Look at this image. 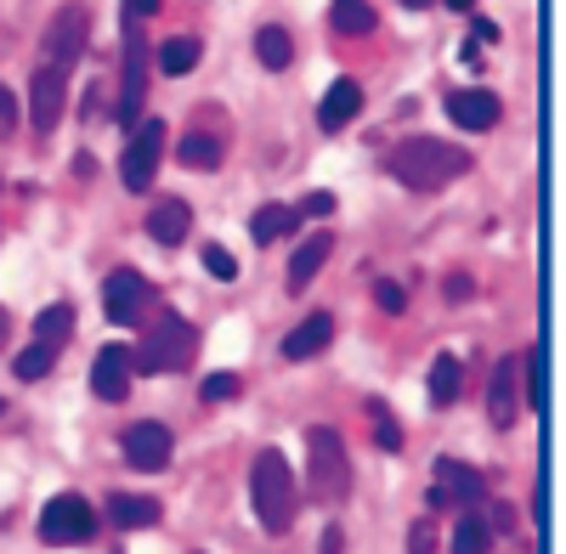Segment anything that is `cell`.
Returning <instances> with one entry per match:
<instances>
[{"label": "cell", "mask_w": 566, "mask_h": 554, "mask_svg": "<svg viewBox=\"0 0 566 554\" xmlns=\"http://www.w3.org/2000/svg\"><path fill=\"white\" fill-rule=\"evenodd\" d=\"M464 170H470V153L442 142V136H408V142H397L386 153V175L402 181L408 193H442Z\"/></svg>", "instance_id": "cell-1"}, {"label": "cell", "mask_w": 566, "mask_h": 554, "mask_svg": "<svg viewBox=\"0 0 566 554\" xmlns=\"http://www.w3.org/2000/svg\"><path fill=\"white\" fill-rule=\"evenodd\" d=\"M250 498H255V521L283 537L301 515V492H295V470L283 465V452H261L255 470H250Z\"/></svg>", "instance_id": "cell-2"}, {"label": "cell", "mask_w": 566, "mask_h": 554, "mask_svg": "<svg viewBox=\"0 0 566 554\" xmlns=\"http://www.w3.org/2000/svg\"><path fill=\"white\" fill-rule=\"evenodd\" d=\"M193 351H199L193 322L176 311H159L148 322V334H142V345L130 351V374H176V367L193 362Z\"/></svg>", "instance_id": "cell-3"}, {"label": "cell", "mask_w": 566, "mask_h": 554, "mask_svg": "<svg viewBox=\"0 0 566 554\" xmlns=\"http://www.w3.org/2000/svg\"><path fill=\"white\" fill-rule=\"evenodd\" d=\"M306 487L317 503H346L352 498V452L340 441V430L312 425L306 430Z\"/></svg>", "instance_id": "cell-4"}, {"label": "cell", "mask_w": 566, "mask_h": 554, "mask_svg": "<svg viewBox=\"0 0 566 554\" xmlns=\"http://www.w3.org/2000/svg\"><path fill=\"white\" fill-rule=\"evenodd\" d=\"M538 402V385H533V356H504L493 367V391H488V419L499 430H510L522 419V407Z\"/></svg>", "instance_id": "cell-5"}, {"label": "cell", "mask_w": 566, "mask_h": 554, "mask_svg": "<svg viewBox=\"0 0 566 554\" xmlns=\"http://www.w3.org/2000/svg\"><path fill=\"white\" fill-rule=\"evenodd\" d=\"M148 103V40H142V18L125 12V57H119V125L136 130V114Z\"/></svg>", "instance_id": "cell-6"}, {"label": "cell", "mask_w": 566, "mask_h": 554, "mask_svg": "<svg viewBox=\"0 0 566 554\" xmlns=\"http://www.w3.org/2000/svg\"><path fill=\"white\" fill-rule=\"evenodd\" d=\"M91 537H97V515H91V503L80 492H63L40 510V543L74 548V543H91Z\"/></svg>", "instance_id": "cell-7"}, {"label": "cell", "mask_w": 566, "mask_h": 554, "mask_svg": "<svg viewBox=\"0 0 566 554\" xmlns=\"http://www.w3.org/2000/svg\"><path fill=\"white\" fill-rule=\"evenodd\" d=\"M45 68H63V74H74V63H80V52L91 45V18H85V7L80 0H69V7H57V18L45 23Z\"/></svg>", "instance_id": "cell-8"}, {"label": "cell", "mask_w": 566, "mask_h": 554, "mask_svg": "<svg viewBox=\"0 0 566 554\" xmlns=\"http://www.w3.org/2000/svg\"><path fill=\"white\" fill-rule=\"evenodd\" d=\"M165 125L159 119H142L136 130H130V148H125V159H119V181L130 193H148L154 188V175H159V159H165Z\"/></svg>", "instance_id": "cell-9"}, {"label": "cell", "mask_w": 566, "mask_h": 554, "mask_svg": "<svg viewBox=\"0 0 566 554\" xmlns=\"http://www.w3.org/2000/svg\"><path fill=\"white\" fill-rule=\"evenodd\" d=\"M103 306H108V317L119 322V329H136V317L154 306V284L142 271L119 266V271H108V284H103Z\"/></svg>", "instance_id": "cell-10"}, {"label": "cell", "mask_w": 566, "mask_h": 554, "mask_svg": "<svg viewBox=\"0 0 566 554\" xmlns=\"http://www.w3.org/2000/svg\"><path fill=\"white\" fill-rule=\"evenodd\" d=\"M488 498V481L470 470V465H453V458H437V487H431V510H448V503H464V510H482Z\"/></svg>", "instance_id": "cell-11"}, {"label": "cell", "mask_w": 566, "mask_h": 554, "mask_svg": "<svg viewBox=\"0 0 566 554\" xmlns=\"http://www.w3.org/2000/svg\"><path fill=\"white\" fill-rule=\"evenodd\" d=\"M69 79L74 74H63V68H34V85H29V119H34V130L45 136V130H57V119H63V103H69Z\"/></svg>", "instance_id": "cell-12"}, {"label": "cell", "mask_w": 566, "mask_h": 554, "mask_svg": "<svg viewBox=\"0 0 566 554\" xmlns=\"http://www.w3.org/2000/svg\"><path fill=\"white\" fill-rule=\"evenodd\" d=\"M125 465L130 470H165L170 465V430L165 425H130L125 430Z\"/></svg>", "instance_id": "cell-13"}, {"label": "cell", "mask_w": 566, "mask_h": 554, "mask_svg": "<svg viewBox=\"0 0 566 554\" xmlns=\"http://www.w3.org/2000/svg\"><path fill=\"white\" fill-rule=\"evenodd\" d=\"M125 391H130V351L125 345H103L97 362H91V396L125 402Z\"/></svg>", "instance_id": "cell-14"}, {"label": "cell", "mask_w": 566, "mask_h": 554, "mask_svg": "<svg viewBox=\"0 0 566 554\" xmlns=\"http://www.w3.org/2000/svg\"><path fill=\"white\" fill-rule=\"evenodd\" d=\"M357 108H363V85H357L352 74H340L335 85L323 90V103H317V125H323V130H346V125L357 119Z\"/></svg>", "instance_id": "cell-15"}, {"label": "cell", "mask_w": 566, "mask_h": 554, "mask_svg": "<svg viewBox=\"0 0 566 554\" xmlns=\"http://www.w3.org/2000/svg\"><path fill=\"white\" fill-rule=\"evenodd\" d=\"M328 255H335V233L323 226V233H312V238L290 255V295H306V289H312V277L323 271Z\"/></svg>", "instance_id": "cell-16"}, {"label": "cell", "mask_w": 566, "mask_h": 554, "mask_svg": "<svg viewBox=\"0 0 566 554\" xmlns=\"http://www.w3.org/2000/svg\"><path fill=\"white\" fill-rule=\"evenodd\" d=\"M328 340H335V317H328V311H312L306 322H295V329L283 334V356H290V362H306V356H317Z\"/></svg>", "instance_id": "cell-17"}, {"label": "cell", "mask_w": 566, "mask_h": 554, "mask_svg": "<svg viewBox=\"0 0 566 554\" xmlns=\"http://www.w3.org/2000/svg\"><path fill=\"white\" fill-rule=\"evenodd\" d=\"M448 114L464 130H488V125H499V97L493 90H448Z\"/></svg>", "instance_id": "cell-18"}, {"label": "cell", "mask_w": 566, "mask_h": 554, "mask_svg": "<svg viewBox=\"0 0 566 554\" xmlns=\"http://www.w3.org/2000/svg\"><path fill=\"white\" fill-rule=\"evenodd\" d=\"M187 233H193V210H187L181 199H159L148 210V238L154 244H181Z\"/></svg>", "instance_id": "cell-19"}, {"label": "cell", "mask_w": 566, "mask_h": 554, "mask_svg": "<svg viewBox=\"0 0 566 554\" xmlns=\"http://www.w3.org/2000/svg\"><path fill=\"white\" fill-rule=\"evenodd\" d=\"M159 515H165L159 498H136V492H114V498H108V521L125 526V532H130V526H159Z\"/></svg>", "instance_id": "cell-20"}, {"label": "cell", "mask_w": 566, "mask_h": 554, "mask_svg": "<svg viewBox=\"0 0 566 554\" xmlns=\"http://www.w3.org/2000/svg\"><path fill=\"white\" fill-rule=\"evenodd\" d=\"M181 164L187 170H216L221 159H227V136H216V130H193V136H181Z\"/></svg>", "instance_id": "cell-21"}, {"label": "cell", "mask_w": 566, "mask_h": 554, "mask_svg": "<svg viewBox=\"0 0 566 554\" xmlns=\"http://www.w3.org/2000/svg\"><path fill=\"white\" fill-rule=\"evenodd\" d=\"M295 221H301V215H295L290 204H261V210L250 215V238L266 249V244H277V238H290Z\"/></svg>", "instance_id": "cell-22"}, {"label": "cell", "mask_w": 566, "mask_h": 554, "mask_svg": "<svg viewBox=\"0 0 566 554\" xmlns=\"http://www.w3.org/2000/svg\"><path fill=\"white\" fill-rule=\"evenodd\" d=\"M459 391H464V362L448 351V356L431 362V402H437V407H453Z\"/></svg>", "instance_id": "cell-23"}, {"label": "cell", "mask_w": 566, "mask_h": 554, "mask_svg": "<svg viewBox=\"0 0 566 554\" xmlns=\"http://www.w3.org/2000/svg\"><path fill=\"white\" fill-rule=\"evenodd\" d=\"M159 68H165L170 79L193 74V68H199V40H193V34H170V40L159 45Z\"/></svg>", "instance_id": "cell-24"}, {"label": "cell", "mask_w": 566, "mask_h": 554, "mask_svg": "<svg viewBox=\"0 0 566 554\" xmlns=\"http://www.w3.org/2000/svg\"><path fill=\"white\" fill-rule=\"evenodd\" d=\"M493 548V521L482 510H470L459 526H453V554H488Z\"/></svg>", "instance_id": "cell-25"}, {"label": "cell", "mask_w": 566, "mask_h": 554, "mask_svg": "<svg viewBox=\"0 0 566 554\" xmlns=\"http://www.w3.org/2000/svg\"><path fill=\"white\" fill-rule=\"evenodd\" d=\"M328 23H335L340 34H368L374 29V0H335V7H328Z\"/></svg>", "instance_id": "cell-26"}, {"label": "cell", "mask_w": 566, "mask_h": 554, "mask_svg": "<svg viewBox=\"0 0 566 554\" xmlns=\"http://www.w3.org/2000/svg\"><path fill=\"white\" fill-rule=\"evenodd\" d=\"M363 413H368V425H374V441H380V452H397V447H402V430H397V419H391V402L368 396Z\"/></svg>", "instance_id": "cell-27"}, {"label": "cell", "mask_w": 566, "mask_h": 554, "mask_svg": "<svg viewBox=\"0 0 566 554\" xmlns=\"http://www.w3.org/2000/svg\"><path fill=\"white\" fill-rule=\"evenodd\" d=\"M255 57L266 68H290L295 63V45H290V34H283V29H261L255 34Z\"/></svg>", "instance_id": "cell-28"}, {"label": "cell", "mask_w": 566, "mask_h": 554, "mask_svg": "<svg viewBox=\"0 0 566 554\" xmlns=\"http://www.w3.org/2000/svg\"><path fill=\"white\" fill-rule=\"evenodd\" d=\"M69 334H74V311H69V306L40 311V322H34V340H40V345H63Z\"/></svg>", "instance_id": "cell-29"}, {"label": "cell", "mask_w": 566, "mask_h": 554, "mask_svg": "<svg viewBox=\"0 0 566 554\" xmlns=\"http://www.w3.org/2000/svg\"><path fill=\"white\" fill-rule=\"evenodd\" d=\"M12 367H18V380H29V385H34V380H45V374L57 367V345H29Z\"/></svg>", "instance_id": "cell-30"}, {"label": "cell", "mask_w": 566, "mask_h": 554, "mask_svg": "<svg viewBox=\"0 0 566 554\" xmlns=\"http://www.w3.org/2000/svg\"><path fill=\"white\" fill-rule=\"evenodd\" d=\"M205 271L221 277V284H232V277H239V260H232V249H221V244H205Z\"/></svg>", "instance_id": "cell-31"}, {"label": "cell", "mask_w": 566, "mask_h": 554, "mask_svg": "<svg viewBox=\"0 0 566 554\" xmlns=\"http://www.w3.org/2000/svg\"><path fill=\"white\" fill-rule=\"evenodd\" d=\"M239 391H244V380H239V374H210V380L199 385V396H205V402H232Z\"/></svg>", "instance_id": "cell-32"}, {"label": "cell", "mask_w": 566, "mask_h": 554, "mask_svg": "<svg viewBox=\"0 0 566 554\" xmlns=\"http://www.w3.org/2000/svg\"><path fill=\"white\" fill-rule=\"evenodd\" d=\"M408 548L413 554H437V521L424 515V521H413V532H408Z\"/></svg>", "instance_id": "cell-33"}, {"label": "cell", "mask_w": 566, "mask_h": 554, "mask_svg": "<svg viewBox=\"0 0 566 554\" xmlns=\"http://www.w3.org/2000/svg\"><path fill=\"white\" fill-rule=\"evenodd\" d=\"M374 300H380V311H402V306H408L402 284H391V277H380V284H374Z\"/></svg>", "instance_id": "cell-34"}, {"label": "cell", "mask_w": 566, "mask_h": 554, "mask_svg": "<svg viewBox=\"0 0 566 554\" xmlns=\"http://www.w3.org/2000/svg\"><path fill=\"white\" fill-rule=\"evenodd\" d=\"M12 130H18V97L0 85V136H12Z\"/></svg>", "instance_id": "cell-35"}, {"label": "cell", "mask_w": 566, "mask_h": 554, "mask_svg": "<svg viewBox=\"0 0 566 554\" xmlns=\"http://www.w3.org/2000/svg\"><path fill=\"white\" fill-rule=\"evenodd\" d=\"M328 210H335V199H328V193H306V204H301L295 215H312V221H317V215H328Z\"/></svg>", "instance_id": "cell-36"}, {"label": "cell", "mask_w": 566, "mask_h": 554, "mask_svg": "<svg viewBox=\"0 0 566 554\" xmlns=\"http://www.w3.org/2000/svg\"><path fill=\"white\" fill-rule=\"evenodd\" d=\"M159 7H165V0H125V12H130V18H154Z\"/></svg>", "instance_id": "cell-37"}, {"label": "cell", "mask_w": 566, "mask_h": 554, "mask_svg": "<svg viewBox=\"0 0 566 554\" xmlns=\"http://www.w3.org/2000/svg\"><path fill=\"white\" fill-rule=\"evenodd\" d=\"M323 554H346V532H340V526L323 532Z\"/></svg>", "instance_id": "cell-38"}, {"label": "cell", "mask_w": 566, "mask_h": 554, "mask_svg": "<svg viewBox=\"0 0 566 554\" xmlns=\"http://www.w3.org/2000/svg\"><path fill=\"white\" fill-rule=\"evenodd\" d=\"M470 34H476L482 45H493V40H499V23H488V18H476V29H470Z\"/></svg>", "instance_id": "cell-39"}, {"label": "cell", "mask_w": 566, "mask_h": 554, "mask_svg": "<svg viewBox=\"0 0 566 554\" xmlns=\"http://www.w3.org/2000/svg\"><path fill=\"white\" fill-rule=\"evenodd\" d=\"M442 289H448V300H464V295H470V277H448Z\"/></svg>", "instance_id": "cell-40"}, {"label": "cell", "mask_w": 566, "mask_h": 554, "mask_svg": "<svg viewBox=\"0 0 566 554\" xmlns=\"http://www.w3.org/2000/svg\"><path fill=\"white\" fill-rule=\"evenodd\" d=\"M7 340H12V311L0 306V345H7Z\"/></svg>", "instance_id": "cell-41"}, {"label": "cell", "mask_w": 566, "mask_h": 554, "mask_svg": "<svg viewBox=\"0 0 566 554\" xmlns=\"http://www.w3.org/2000/svg\"><path fill=\"white\" fill-rule=\"evenodd\" d=\"M442 7H453V12H470V7H476V0H442Z\"/></svg>", "instance_id": "cell-42"}, {"label": "cell", "mask_w": 566, "mask_h": 554, "mask_svg": "<svg viewBox=\"0 0 566 554\" xmlns=\"http://www.w3.org/2000/svg\"><path fill=\"white\" fill-rule=\"evenodd\" d=\"M402 7H408V12H424V7H431V0H402Z\"/></svg>", "instance_id": "cell-43"}, {"label": "cell", "mask_w": 566, "mask_h": 554, "mask_svg": "<svg viewBox=\"0 0 566 554\" xmlns=\"http://www.w3.org/2000/svg\"><path fill=\"white\" fill-rule=\"evenodd\" d=\"M0 407H7V402H0Z\"/></svg>", "instance_id": "cell-44"}]
</instances>
